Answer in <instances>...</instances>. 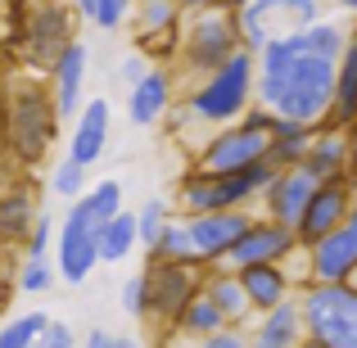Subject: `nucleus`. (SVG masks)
Listing matches in <instances>:
<instances>
[{
    "label": "nucleus",
    "mask_w": 357,
    "mask_h": 348,
    "mask_svg": "<svg viewBox=\"0 0 357 348\" xmlns=\"http://www.w3.org/2000/svg\"><path fill=\"white\" fill-rule=\"evenodd\" d=\"M253 100L271 109L276 118L312 122L321 127L335 100V59L307 54L298 41V27L276 32L258 50V77H253Z\"/></svg>",
    "instance_id": "f257e3e1"
},
{
    "label": "nucleus",
    "mask_w": 357,
    "mask_h": 348,
    "mask_svg": "<svg viewBox=\"0 0 357 348\" xmlns=\"http://www.w3.org/2000/svg\"><path fill=\"white\" fill-rule=\"evenodd\" d=\"M253 77H258V54H249L240 45L222 68H213L208 77L195 82V91L185 96V118L208 122V127H227L244 109L253 105Z\"/></svg>",
    "instance_id": "f03ea898"
},
{
    "label": "nucleus",
    "mask_w": 357,
    "mask_h": 348,
    "mask_svg": "<svg viewBox=\"0 0 357 348\" xmlns=\"http://www.w3.org/2000/svg\"><path fill=\"white\" fill-rule=\"evenodd\" d=\"M236 50H240L236 9L213 5V9H195V14H185L181 41H176V63H181V77H190V82L208 77V73L222 68V63H227Z\"/></svg>",
    "instance_id": "7ed1b4c3"
},
{
    "label": "nucleus",
    "mask_w": 357,
    "mask_h": 348,
    "mask_svg": "<svg viewBox=\"0 0 357 348\" xmlns=\"http://www.w3.org/2000/svg\"><path fill=\"white\" fill-rule=\"evenodd\" d=\"M303 331L326 348H357V285L353 280H307L298 289Z\"/></svg>",
    "instance_id": "20e7f679"
},
{
    "label": "nucleus",
    "mask_w": 357,
    "mask_h": 348,
    "mask_svg": "<svg viewBox=\"0 0 357 348\" xmlns=\"http://www.w3.org/2000/svg\"><path fill=\"white\" fill-rule=\"evenodd\" d=\"M54 131H59V109H54V96L41 91L36 82H23V86L9 91L5 105V140L23 163H36L45 158V149L54 145Z\"/></svg>",
    "instance_id": "39448f33"
},
{
    "label": "nucleus",
    "mask_w": 357,
    "mask_h": 348,
    "mask_svg": "<svg viewBox=\"0 0 357 348\" xmlns=\"http://www.w3.org/2000/svg\"><path fill=\"white\" fill-rule=\"evenodd\" d=\"M96 267H100V222L91 218L82 199H73V209L54 227V271L63 285H82Z\"/></svg>",
    "instance_id": "423d86ee"
},
{
    "label": "nucleus",
    "mask_w": 357,
    "mask_h": 348,
    "mask_svg": "<svg viewBox=\"0 0 357 348\" xmlns=\"http://www.w3.org/2000/svg\"><path fill=\"white\" fill-rule=\"evenodd\" d=\"M145 285H149V317H154L158 326H172L176 312L204 289V267H195V262H158V258H149Z\"/></svg>",
    "instance_id": "0eeeda50"
},
{
    "label": "nucleus",
    "mask_w": 357,
    "mask_h": 348,
    "mask_svg": "<svg viewBox=\"0 0 357 348\" xmlns=\"http://www.w3.org/2000/svg\"><path fill=\"white\" fill-rule=\"evenodd\" d=\"M258 158H267V127H253V122L236 118V122L218 127L204 140V149L195 154V167L236 172V167H249V163H258Z\"/></svg>",
    "instance_id": "6e6552de"
},
{
    "label": "nucleus",
    "mask_w": 357,
    "mask_h": 348,
    "mask_svg": "<svg viewBox=\"0 0 357 348\" xmlns=\"http://www.w3.org/2000/svg\"><path fill=\"white\" fill-rule=\"evenodd\" d=\"M298 253V235L294 227H280V222L271 218H253L244 235L236 244H231V253L222 258V267H253V262H285Z\"/></svg>",
    "instance_id": "1a4fd4ad"
},
{
    "label": "nucleus",
    "mask_w": 357,
    "mask_h": 348,
    "mask_svg": "<svg viewBox=\"0 0 357 348\" xmlns=\"http://www.w3.org/2000/svg\"><path fill=\"white\" fill-rule=\"evenodd\" d=\"M353 195H357V176H353V181H317V190H312V199H307V209L298 213V222H294L298 244L307 249V244H317L321 235H331L335 227H344Z\"/></svg>",
    "instance_id": "9d476101"
},
{
    "label": "nucleus",
    "mask_w": 357,
    "mask_h": 348,
    "mask_svg": "<svg viewBox=\"0 0 357 348\" xmlns=\"http://www.w3.org/2000/svg\"><path fill=\"white\" fill-rule=\"evenodd\" d=\"M73 41V14L68 5H59V0H41V5L32 9V18H27L23 27V45H27V59L36 63V68L50 73V63L63 54V45Z\"/></svg>",
    "instance_id": "9b49d317"
},
{
    "label": "nucleus",
    "mask_w": 357,
    "mask_h": 348,
    "mask_svg": "<svg viewBox=\"0 0 357 348\" xmlns=\"http://www.w3.org/2000/svg\"><path fill=\"white\" fill-rule=\"evenodd\" d=\"M249 222H253V218H249L244 209L195 213V218H185L190 240H195V253H199V267H218V262L231 253V244L244 235V227H249Z\"/></svg>",
    "instance_id": "f8f14e48"
},
{
    "label": "nucleus",
    "mask_w": 357,
    "mask_h": 348,
    "mask_svg": "<svg viewBox=\"0 0 357 348\" xmlns=\"http://www.w3.org/2000/svg\"><path fill=\"white\" fill-rule=\"evenodd\" d=\"M136 50L154 54H176V41H181V23L185 9L176 0H136Z\"/></svg>",
    "instance_id": "ddd939ff"
},
{
    "label": "nucleus",
    "mask_w": 357,
    "mask_h": 348,
    "mask_svg": "<svg viewBox=\"0 0 357 348\" xmlns=\"http://www.w3.org/2000/svg\"><path fill=\"white\" fill-rule=\"evenodd\" d=\"M312 190H317V176L298 163V167H276V176L267 181V190H262L258 199H262V209H267L271 222L294 227L298 213H303L307 199H312Z\"/></svg>",
    "instance_id": "4468645a"
},
{
    "label": "nucleus",
    "mask_w": 357,
    "mask_h": 348,
    "mask_svg": "<svg viewBox=\"0 0 357 348\" xmlns=\"http://www.w3.org/2000/svg\"><path fill=\"white\" fill-rule=\"evenodd\" d=\"M303 167L317 176V181H353V136L344 127H317L312 145L303 154Z\"/></svg>",
    "instance_id": "2eb2a0df"
},
{
    "label": "nucleus",
    "mask_w": 357,
    "mask_h": 348,
    "mask_svg": "<svg viewBox=\"0 0 357 348\" xmlns=\"http://www.w3.org/2000/svg\"><path fill=\"white\" fill-rule=\"evenodd\" d=\"M86 63H91V50L82 41H68V45H63V54L50 63V96H54L59 118H77V109L86 105V100H82V86H86Z\"/></svg>",
    "instance_id": "dca6fc26"
},
{
    "label": "nucleus",
    "mask_w": 357,
    "mask_h": 348,
    "mask_svg": "<svg viewBox=\"0 0 357 348\" xmlns=\"http://www.w3.org/2000/svg\"><path fill=\"white\" fill-rule=\"evenodd\" d=\"M127 118L131 127H158L167 114H172V73L163 68V63H149V73L136 82V86H127Z\"/></svg>",
    "instance_id": "f3484780"
},
{
    "label": "nucleus",
    "mask_w": 357,
    "mask_h": 348,
    "mask_svg": "<svg viewBox=\"0 0 357 348\" xmlns=\"http://www.w3.org/2000/svg\"><path fill=\"white\" fill-rule=\"evenodd\" d=\"M307 276L312 280H353L357 271V235L349 227H335L317 244H307Z\"/></svg>",
    "instance_id": "a211bd4d"
},
{
    "label": "nucleus",
    "mask_w": 357,
    "mask_h": 348,
    "mask_svg": "<svg viewBox=\"0 0 357 348\" xmlns=\"http://www.w3.org/2000/svg\"><path fill=\"white\" fill-rule=\"evenodd\" d=\"M240 285H244V294H249L253 312H267V308L294 298L298 280L289 276L285 262H253V267H240Z\"/></svg>",
    "instance_id": "6ab92c4d"
},
{
    "label": "nucleus",
    "mask_w": 357,
    "mask_h": 348,
    "mask_svg": "<svg viewBox=\"0 0 357 348\" xmlns=\"http://www.w3.org/2000/svg\"><path fill=\"white\" fill-rule=\"evenodd\" d=\"M303 335V308H298V298H285V303L258 312L249 331V348H294Z\"/></svg>",
    "instance_id": "aec40b11"
},
{
    "label": "nucleus",
    "mask_w": 357,
    "mask_h": 348,
    "mask_svg": "<svg viewBox=\"0 0 357 348\" xmlns=\"http://www.w3.org/2000/svg\"><path fill=\"white\" fill-rule=\"evenodd\" d=\"M109 145V100H86L77 109V127H73V140H68V158L77 163H100Z\"/></svg>",
    "instance_id": "412c9836"
},
{
    "label": "nucleus",
    "mask_w": 357,
    "mask_h": 348,
    "mask_svg": "<svg viewBox=\"0 0 357 348\" xmlns=\"http://www.w3.org/2000/svg\"><path fill=\"white\" fill-rule=\"evenodd\" d=\"M353 122H357V32H349L340 59H335V100H331V114H326V127L349 131Z\"/></svg>",
    "instance_id": "4be33fe9"
},
{
    "label": "nucleus",
    "mask_w": 357,
    "mask_h": 348,
    "mask_svg": "<svg viewBox=\"0 0 357 348\" xmlns=\"http://www.w3.org/2000/svg\"><path fill=\"white\" fill-rule=\"evenodd\" d=\"M204 294L218 303V312L227 317V326H244L253 317L249 294H244L236 267H222V262H218V267H204Z\"/></svg>",
    "instance_id": "5701e85b"
},
{
    "label": "nucleus",
    "mask_w": 357,
    "mask_h": 348,
    "mask_svg": "<svg viewBox=\"0 0 357 348\" xmlns=\"http://www.w3.org/2000/svg\"><path fill=\"white\" fill-rule=\"evenodd\" d=\"M312 122H294V118H276L271 114V131H267V163L271 167H298L312 145Z\"/></svg>",
    "instance_id": "b1692460"
},
{
    "label": "nucleus",
    "mask_w": 357,
    "mask_h": 348,
    "mask_svg": "<svg viewBox=\"0 0 357 348\" xmlns=\"http://www.w3.org/2000/svg\"><path fill=\"white\" fill-rule=\"evenodd\" d=\"M176 209L185 218L195 213H222L227 199H222V176L208 172V167H185V176L176 181Z\"/></svg>",
    "instance_id": "393cba45"
},
{
    "label": "nucleus",
    "mask_w": 357,
    "mask_h": 348,
    "mask_svg": "<svg viewBox=\"0 0 357 348\" xmlns=\"http://www.w3.org/2000/svg\"><path fill=\"white\" fill-rule=\"evenodd\" d=\"M36 218H41V209H36L27 186L0 195V240H27L32 227H36Z\"/></svg>",
    "instance_id": "a878e982"
},
{
    "label": "nucleus",
    "mask_w": 357,
    "mask_h": 348,
    "mask_svg": "<svg viewBox=\"0 0 357 348\" xmlns=\"http://www.w3.org/2000/svg\"><path fill=\"white\" fill-rule=\"evenodd\" d=\"M222 326H227V317H222V312H218V303H213V298L199 289V294H195L190 303L176 312L172 331H176V335H185V340H204V335L222 331Z\"/></svg>",
    "instance_id": "bb28decb"
},
{
    "label": "nucleus",
    "mask_w": 357,
    "mask_h": 348,
    "mask_svg": "<svg viewBox=\"0 0 357 348\" xmlns=\"http://www.w3.org/2000/svg\"><path fill=\"white\" fill-rule=\"evenodd\" d=\"M136 244V213H118L100 227V262H122Z\"/></svg>",
    "instance_id": "cd10ccee"
},
{
    "label": "nucleus",
    "mask_w": 357,
    "mask_h": 348,
    "mask_svg": "<svg viewBox=\"0 0 357 348\" xmlns=\"http://www.w3.org/2000/svg\"><path fill=\"white\" fill-rule=\"evenodd\" d=\"M149 258H158V262H195V267H199V253H195L190 227H185V222H167L163 235H158V244L149 249Z\"/></svg>",
    "instance_id": "c85d7f7f"
},
{
    "label": "nucleus",
    "mask_w": 357,
    "mask_h": 348,
    "mask_svg": "<svg viewBox=\"0 0 357 348\" xmlns=\"http://www.w3.org/2000/svg\"><path fill=\"white\" fill-rule=\"evenodd\" d=\"M82 204H86V209H91V218H96L100 227H105L109 218H118V213H122V181H114V176H109V181L86 186Z\"/></svg>",
    "instance_id": "c756f323"
},
{
    "label": "nucleus",
    "mask_w": 357,
    "mask_h": 348,
    "mask_svg": "<svg viewBox=\"0 0 357 348\" xmlns=\"http://www.w3.org/2000/svg\"><path fill=\"white\" fill-rule=\"evenodd\" d=\"M253 9H258L262 18H276V14H289L294 18V27H307V23H317L321 18V0H249Z\"/></svg>",
    "instance_id": "7c9ffc66"
},
{
    "label": "nucleus",
    "mask_w": 357,
    "mask_h": 348,
    "mask_svg": "<svg viewBox=\"0 0 357 348\" xmlns=\"http://www.w3.org/2000/svg\"><path fill=\"white\" fill-rule=\"evenodd\" d=\"M45 326H50V317H45V312H23V317H14V321L0 326V348H27V344H36Z\"/></svg>",
    "instance_id": "2f4dec72"
},
{
    "label": "nucleus",
    "mask_w": 357,
    "mask_h": 348,
    "mask_svg": "<svg viewBox=\"0 0 357 348\" xmlns=\"http://www.w3.org/2000/svg\"><path fill=\"white\" fill-rule=\"evenodd\" d=\"M167 222H172V218H167V204L163 199H145L136 209V240H140V249H145V253L158 244V235H163Z\"/></svg>",
    "instance_id": "473e14b6"
},
{
    "label": "nucleus",
    "mask_w": 357,
    "mask_h": 348,
    "mask_svg": "<svg viewBox=\"0 0 357 348\" xmlns=\"http://www.w3.org/2000/svg\"><path fill=\"white\" fill-rule=\"evenodd\" d=\"M86 172H91L86 163H77V158H63V163L50 172V190L59 195V199H68V204L82 199V195H86V186H91Z\"/></svg>",
    "instance_id": "72a5a7b5"
},
{
    "label": "nucleus",
    "mask_w": 357,
    "mask_h": 348,
    "mask_svg": "<svg viewBox=\"0 0 357 348\" xmlns=\"http://www.w3.org/2000/svg\"><path fill=\"white\" fill-rule=\"evenodd\" d=\"M236 23H240V45H244L249 54H258L262 45H267L271 36H276V32H271V23H267V18H262V14H258L253 5L236 9Z\"/></svg>",
    "instance_id": "f704fd0d"
},
{
    "label": "nucleus",
    "mask_w": 357,
    "mask_h": 348,
    "mask_svg": "<svg viewBox=\"0 0 357 348\" xmlns=\"http://www.w3.org/2000/svg\"><path fill=\"white\" fill-rule=\"evenodd\" d=\"M54 280H59V271H54L50 258H27L23 271H18V289L23 294H45V289H54Z\"/></svg>",
    "instance_id": "c9c22d12"
},
{
    "label": "nucleus",
    "mask_w": 357,
    "mask_h": 348,
    "mask_svg": "<svg viewBox=\"0 0 357 348\" xmlns=\"http://www.w3.org/2000/svg\"><path fill=\"white\" fill-rule=\"evenodd\" d=\"M122 312L136 317V321H149V285H145V271L122 280Z\"/></svg>",
    "instance_id": "e433bc0d"
},
{
    "label": "nucleus",
    "mask_w": 357,
    "mask_h": 348,
    "mask_svg": "<svg viewBox=\"0 0 357 348\" xmlns=\"http://www.w3.org/2000/svg\"><path fill=\"white\" fill-rule=\"evenodd\" d=\"M131 5H136V0H96V14H91V23H96L100 32H118V27L127 23Z\"/></svg>",
    "instance_id": "4c0bfd02"
},
{
    "label": "nucleus",
    "mask_w": 357,
    "mask_h": 348,
    "mask_svg": "<svg viewBox=\"0 0 357 348\" xmlns=\"http://www.w3.org/2000/svg\"><path fill=\"white\" fill-rule=\"evenodd\" d=\"M50 253H54V218L41 213L32 235H27V258H50Z\"/></svg>",
    "instance_id": "58836bf2"
},
{
    "label": "nucleus",
    "mask_w": 357,
    "mask_h": 348,
    "mask_svg": "<svg viewBox=\"0 0 357 348\" xmlns=\"http://www.w3.org/2000/svg\"><path fill=\"white\" fill-rule=\"evenodd\" d=\"M195 348H249V331L244 326H222V331L195 340Z\"/></svg>",
    "instance_id": "ea45409f"
},
{
    "label": "nucleus",
    "mask_w": 357,
    "mask_h": 348,
    "mask_svg": "<svg viewBox=\"0 0 357 348\" xmlns=\"http://www.w3.org/2000/svg\"><path fill=\"white\" fill-rule=\"evenodd\" d=\"M41 344L45 348H77V335H73L68 321H54V317H50V326L41 331Z\"/></svg>",
    "instance_id": "a19ab883"
},
{
    "label": "nucleus",
    "mask_w": 357,
    "mask_h": 348,
    "mask_svg": "<svg viewBox=\"0 0 357 348\" xmlns=\"http://www.w3.org/2000/svg\"><path fill=\"white\" fill-rule=\"evenodd\" d=\"M149 63H154V59H145V50H131L127 59L118 63V77L127 82V86H136V82H140V77L149 73Z\"/></svg>",
    "instance_id": "79ce46f5"
},
{
    "label": "nucleus",
    "mask_w": 357,
    "mask_h": 348,
    "mask_svg": "<svg viewBox=\"0 0 357 348\" xmlns=\"http://www.w3.org/2000/svg\"><path fill=\"white\" fill-rule=\"evenodd\" d=\"M82 348H114V335H109V331H91Z\"/></svg>",
    "instance_id": "37998d69"
},
{
    "label": "nucleus",
    "mask_w": 357,
    "mask_h": 348,
    "mask_svg": "<svg viewBox=\"0 0 357 348\" xmlns=\"http://www.w3.org/2000/svg\"><path fill=\"white\" fill-rule=\"evenodd\" d=\"M176 5H181L185 14H195V9H213V5H222V0H176Z\"/></svg>",
    "instance_id": "c03bdc74"
},
{
    "label": "nucleus",
    "mask_w": 357,
    "mask_h": 348,
    "mask_svg": "<svg viewBox=\"0 0 357 348\" xmlns=\"http://www.w3.org/2000/svg\"><path fill=\"white\" fill-rule=\"evenodd\" d=\"M73 9H77V14L91 23V14H96V0H73Z\"/></svg>",
    "instance_id": "a18cd8bd"
},
{
    "label": "nucleus",
    "mask_w": 357,
    "mask_h": 348,
    "mask_svg": "<svg viewBox=\"0 0 357 348\" xmlns=\"http://www.w3.org/2000/svg\"><path fill=\"white\" fill-rule=\"evenodd\" d=\"M114 348H145L136 335H114Z\"/></svg>",
    "instance_id": "49530a36"
},
{
    "label": "nucleus",
    "mask_w": 357,
    "mask_h": 348,
    "mask_svg": "<svg viewBox=\"0 0 357 348\" xmlns=\"http://www.w3.org/2000/svg\"><path fill=\"white\" fill-rule=\"evenodd\" d=\"M344 227L357 235V195H353V204H349V218H344Z\"/></svg>",
    "instance_id": "de8ad7c7"
},
{
    "label": "nucleus",
    "mask_w": 357,
    "mask_h": 348,
    "mask_svg": "<svg viewBox=\"0 0 357 348\" xmlns=\"http://www.w3.org/2000/svg\"><path fill=\"white\" fill-rule=\"evenodd\" d=\"M335 9H344V14H357V0H331Z\"/></svg>",
    "instance_id": "09e8293b"
},
{
    "label": "nucleus",
    "mask_w": 357,
    "mask_h": 348,
    "mask_svg": "<svg viewBox=\"0 0 357 348\" xmlns=\"http://www.w3.org/2000/svg\"><path fill=\"white\" fill-rule=\"evenodd\" d=\"M294 348H326V344H321V340H312V335H303V340H298Z\"/></svg>",
    "instance_id": "8fccbe9b"
},
{
    "label": "nucleus",
    "mask_w": 357,
    "mask_h": 348,
    "mask_svg": "<svg viewBox=\"0 0 357 348\" xmlns=\"http://www.w3.org/2000/svg\"><path fill=\"white\" fill-rule=\"evenodd\" d=\"M349 136H353V172H357V122L349 127Z\"/></svg>",
    "instance_id": "3c124183"
},
{
    "label": "nucleus",
    "mask_w": 357,
    "mask_h": 348,
    "mask_svg": "<svg viewBox=\"0 0 357 348\" xmlns=\"http://www.w3.org/2000/svg\"><path fill=\"white\" fill-rule=\"evenodd\" d=\"M222 5H227V9H244V5H249V0H222Z\"/></svg>",
    "instance_id": "603ef678"
},
{
    "label": "nucleus",
    "mask_w": 357,
    "mask_h": 348,
    "mask_svg": "<svg viewBox=\"0 0 357 348\" xmlns=\"http://www.w3.org/2000/svg\"><path fill=\"white\" fill-rule=\"evenodd\" d=\"M27 348H45V344H41V340H36V344H27Z\"/></svg>",
    "instance_id": "864d4df0"
},
{
    "label": "nucleus",
    "mask_w": 357,
    "mask_h": 348,
    "mask_svg": "<svg viewBox=\"0 0 357 348\" xmlns=\"http://www.w3.org/2000/svg\"><path fill=\"white\" fill-rule=\"evenodd\" d=\"M353 32H357V27H353Z\"/></svg>",
    "instance_id": "5fc2aeb1"
}]
</instances>
